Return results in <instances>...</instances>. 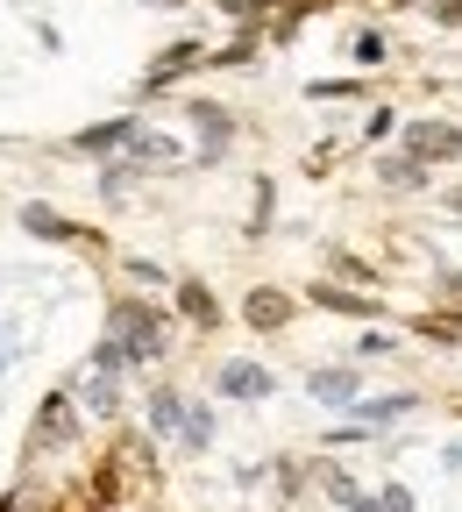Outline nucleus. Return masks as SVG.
<instances>
[{"label":"nucleus","mask_w":462,"mask_h":512,"mask_svg":"<svg viewBox=\"0 0 462 512\" xmlns=\"http://www.w3.org/2000/svg\"><path fill=\"white\" fill-rule=\"evenodd\" d=\"M0 370H8V363H0Z\"/></svg>","instance_id":"obj_24"},{"label":"nucleus","mask_w":462,"mask_h":512,"mask_svg":"<svg viewBox=\"0 0 462 512\" xmlns=\"http://www.w3.org/2000/svg\"><path fill=\"white\" fill-rule=\"evenodd\" d=\"M320 491H327V498H335L342 512H356V505H363V491H356V477H349V470H335V463H327V470H320Z\"/></svg>","instance_id":"obj_13"},{"label":"nucleus","mask_w":462,"mask_h":512,"mask_svg":"<svg viewBox=\"0 0 462 512\" xmlns=\"http://www.w3.org/2000/svg\"><path fill=\"white\" fill-rule=\"evenodd\" d=\"M406 406H413V392H384V399H363V406H349V420L335 427V441H356V434L384 427L391 413H406Z\"/></svg>","instance_id":"obj_2"},{"label":"nucleus","mask_w":462,"mask_h":512,"mask_svg":"<svg viewBox=\"0 0 462 512\" xmlns=\"http://www.w3.org/2000/svg\"><path fill=\"white\" fill-rule=\"evenodd\" d=\"M114 384H121V377H93V384H86V413H114Z\"/></svg>","instance_id":"obj_18"},{"label":"nucleus","mask_w":462,"mask_h":512,"mask_svg":"<svg viewBox=\"0 0 462 512\" xmlns=\"http://www.w3.org/2000/svg\"><path fill=\"white\" fill-rule=\"evenodd\" d=\"M313 306H335V313H349V320H370V313H377L370 299H356V292H335V285H313Z\"/></svg>","instance_id":"obj_14"},{"label":"nucleus","mask_w":462,"mask_h":512,"mask_svg":"<svg viewBox=\"0 0 462 512\" xmlns=\"http://www.w3.org/2000/svg\"><path fill=\"white\" fill-rule=\"evenodd\" d=\"M128 136H136V121H100V128H79L72 150H79V157H107V150L128 143Z\"/></svg>","instance_id":"obj_4"},{"label":"nucleus","mask_w":462,"mask_h":512,"mask_svg":"<svg viewBox=\"0 0 462 512\" xmlns=\"http://www.w3.org/2000/svg\"><path fill=\"white\" fill-rule=\"evenodd\" d=\"M22 221H29V235H43V242H72V235H79L72 221L50 214V207H22Z\"/></svg>","instance_id":"obj_10"},{"label":"nucleus","mask_w":462,"mask_h":512,"mask_svg":"<svg viewBox=\"0 0 462 512\" xmlns=\"http://www.w3.org/2000/svg\"><path fill=\"white\" fill-rule=\"evenodd\" d=\"M150 427H157V434H185V399L171 392V384H164V392H150Z\"/></svg>","instance_id":"obj_8"},{"label":"nucleus","mask_w":462,"mask_h":512,"mask_svg":"<svg viewBox=\"0 0 462 512\" xmlns=\"http://www.w3.org/2000/svg\"><path fill=\"white\" fill-rule=\"evenodd\" d=\"M434 15L441 22H462V0H434Z\"/></svg>","instance_id":"obj_21"},{"label":"nucleus","mask_w":462,"mask_h":512,"mask_svg":"<svg viewBox=\"0 0 462 512\" xmlns=\"http://www.w3.org/2000/svg\"><path fill=\"white\" fill-rule=\"evenodd\" d=\"M192 121L207 128V157H221V143H228V114H221L214 100H192Z\"/></svg>","instance_id":"obj_11"},{"label":"nucleus","mask_w":462,"mask_h":512,"mask_svg":"<svg viewBox=\"0 0 462 512\" xmlns=\"http://www.w3.org/2000/svg\"><path fill=\"white\" fill-rule=\"evenodd\" d=\"M221 392H228V399H263V392H271V370H256V363H228V370H221Z\"/></svg>","instance_id":"obj_5"},{"label":"nucleus","mask_w":462,"mask_h":512,"mask_svg":"<svg viewBox=\"0 0 462 512\" xmlns=\"http://www.w3.org/2000/svg\"><path fill=\"white\" fill-rule=\"evenodd\" d=\"M441 207H448V214H462V185H455V192H448V200H441Z\"/></svg>","instance_id":"obj_22"},{"label":"nucleus","mask_w":462,"mask_h":512,"mask_svg":"<svg viewBox=\"0 0 462 512\" xmlns=\"http://www.w3.org/2000/svg\"><path fill=\"white\" fill-rule=\"evenodd\" d=\"M356 512H384V505H370V498H363V505H356Z\"/></svg>","instance_id":"obj_23"},{"label":"nucleus","mask_w":462,"mask_h":512,"mask_svg":"<svg viewBox=\"0 0 462 512\" xmlns=\"http://www.w3.org/2000/svg\"><path fill=\"white\" fill-rule=\"evenodd\" d=\"M306 93H313V100H356L363 86H356V79H320V86H306Z\"/></svg>","instance_id":"obj_19"},{"label":"nucleus","mask_w":462,"mask_h":512,"mask_svg":"<svg viewBox=\"0 0 462 512\" xmlns=\"http://www.w3.org/2000/svg\"><path fill=\"white\" fill-rule=\"evenodd\" d=\"M406 143H413L420 164H427V157H434V164H441V157H462V136H455L448 121H413V136H406Z\"/></svg>","instance_id":"obj_3"},{"label":"nucleus","mask_w":462,"mask_h":512,"mask_svg":"<svg viewBox=\"0 0 462 512\" xmlns=\"http://www.w3.org/2000/svg\"><path fill=\"white\" fill-rule=\"evenodd\" d=\"M185 448H214V413H207V406L185 413Z\"/></svg>","instance_id":"obj_17"},{"label":"nucleus","mask_w":462,"mask_h":512,"mask_svg":"<svg viewBox=\"0 0 462 512\" xmlns=\"http://www.w3.org/2000/svg\"><path fill=\"white\" fill-rule=\"evenodd\" d=\"M128 157H136V164H185V150L164 143L157 128H136V136H128Z\"/></svg>","instance_id":"obj_6"},{"label":"nucleus","mask_w":462,"mask_h":512,"mask_svg":"<svg viewBox=\"0 0 462 512\" xmlns=\"http://www.w3.org/2000/svg\"><path fill=\"white\" fill-rule=\"evenodd\" d=\"M285 320H292L285 292H249V328H285Z\"/></svg>","instance_id":"obj_7"},{"label":"nucleus","mask_w":462,"mask_h":512,"mask_svg":"<svg viewBox=\"0 0 462 512\" xmlns=\"http://www.w3.org/2000/svg\"><path fill=\"white\" fill-rule=\"evenodd\" d=\"M356 57H363V64H377V57H384V36H377V29H363V36H356Z\"/></svg>","instance_id":"obj_20"},{"label":"nucleus","mask_w":462,"mask_h":512,"mask_svg":"<svg viewBox=\"0 0 462 512\" xmlns=\"http://www.w3.org/2000/svg\"><path fill=\"white\" fill-rule=\"evenodd\" d=\"M64 434H72V399H64V392H57V399L43 406V427H36V441L50 448V441H64Z\"/></svg>","instance_id":"obj_12"},{"label":"nucleus","mask_w":462,"mask_h":512,"mask_svg":"<svg viewBox=\"0 0 462 512\" xmlns=\"http://www.w3.org/2000/svg\"><path fill=\"white\" fill-rule=\"evenodd\" d=\"M384 185H427V164L420 157H384Z\"/></svg>","instance_id":"obj_16"},{"label":"nucleus","mask_w":462,"mask_h":512,"mask_svg":"<svg viewBox=\"0 0 462 512\" xmlns=\"http://www.w3.org/2000/svg\"><path fill=\"white\" fill-rule=\"evenodd\" d=\"M313 399L349 406V399H356V370H320V377H313Z\"/></svg>","instance_id":"obj_9"},{"label":"nucleus","mask_w":462,"mask_h":512,"mask_svg":"<svg viewBox=\"0 0 462 512\" xmlns=\"http://www.w3.org/2000/svg\"><path fill=\"white\" fill-rule=\"evenodd\" d=\"M178 306H185L192 320H200V328H214V320H221V313H214V292H207V285H185V292H178Z\"/></svg>","instance_id":"obj_15"},{"label":"nucleus","mask_w":462,"mask_h":512,"mask_svg":"<svg viewBox=\"0 0 462 512\" xmlns=\"http://www.w3.org/2000/svg\"><path fill=\"white\" fill-rule=\"evenodd\" d=\"M143 356H164V320H157V306H114V335L93 349V370H100V377H121L128 363H143Z\"/></svg>","instance_id":"obj_1"}]
</instances>
